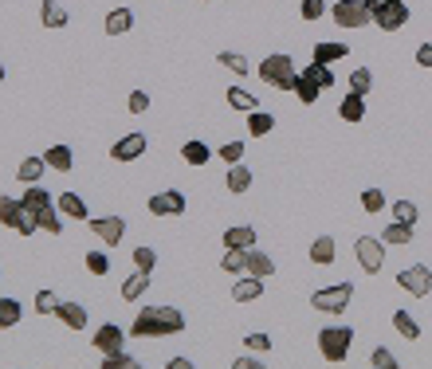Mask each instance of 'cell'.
I'll return each mask as SVG.
<instances>
[{
    "instance_id": "6da1fadb",
    "label": "cell",
    "mask_w": 432,
    "mask_h": 369,
    "mask_svg": "<svg viewBox=\"0 0 432 369\" xmlns=\"http://www.w3.org/2000/svg\"><path fill=\"white\" fill-rule=\"evenodd\" d=\"M185 330V314L177 307H150L134 319L130 334L134 338H165V334H181Z\"/></svg>"
},
{
    "instance_id": "7a4b0ae2",
    "label": "cell",
    "mask_w": 432,
    "mask_h": 369,
    "mask_svg": "<svg viewBox=\"0 0 432 369\" xmlns=\"http://www.w3.org/2000/svg\"><path fill=\"white\" fill-rule=\"evenodd\" d=\"M260 79L267 83V87L275 90H295V79H299V71H295L291 55H267V60L260 63Z\"/></svg>"
},
{
    "instance_id": "3957f363",
    "label": "cell",
    "mask_w": 432,
    "mask_h": 369,
    "mask_svg": "<svg viewBox=\"0 0 432 369\" xmlns=\"http://www.w3.org/2000/svg\"><path fill=\"white\" fill-rule=\"evenodd\" d=\"M350 342H354L350 326H326L319 334V354L330 361V365H342V361L350 358Z\"/></svg>"
},
{
    "instance_id": "277c9868",
    "label": "cell",
    "mask_w": 432,
    "mask_h": 369,
    "mask_svg": "<svg viewBox=\"0 0 432 369\" xmlns=\"http://www.w3.org/2000/svg\"><path fill=\"white\" fill-rule=\"evenodd\" d=\"M350 295H354V283H338V287H322L311 295V307L322 310V314H342L350 307Z\"/></svg>"
},
{
    "instance_id": "5b68a950",
    "label": "cell",
    "mask_w": 432,
    "mask_h": 369,
    "mask_svg": "<svg viewBox=\"0 0 432 369\" xmlns=\"http://www.w3.org/2000/svg\"><path fill=\"white\" fill-rule=\"evenodd\" d=\"M354 256H358V263H362V271H370V275H377V271L385 267V239L358 236V239H354Z\"/></svg>"
},
{
    "instance_id": "8992f818",
    "label": "cell",
    "mask_w": 432,
    "mask_h": 369,
    "mask_svg": "<svg viewBox=\"0 0 432 369\" xmlns=\"http://www.w3.org/2000/svg\"><path fill=\"white\" fill-rule=\"evenodd\" d=\"M397 287L409 291V295H417V299L432 295V271H428V263H412V267H405L401 275H397Z\"/></svg>"
},
{
    "instance_id": "52a82bcc",
    "label": "cell",
    "mask_w": 432,
    "mask_h": 369,
    "mask_svg": "<svg viewBox=\"0 0 432 369\" xmlns=\"http://www.w3.org/2000/svg\"><path fill=\"white\" fill-rule=\"evenodd\" d=\"M330 16H334V24L338 28H362V24H370L373 16L362 8V0H338L330 8Z\"/></svg>"
},
{
    "instance_id": "ba28073f",
    "label": "cell",
    "mask_w": 432,
    "mask_h": 369,
    "mask_svg": "<svg viewBox=\"0 0 432 369\" xmlns=\"http://www.w3.org/2000/svg\"><path fill=\"white\" fill-rule=\"evenodd\" d=\"M373 24L382 32H397L409 24V8H405V0H385L382 8L373 12Z\"/></svg>"
},
{
    "instance_id": "9c48e42d",
    "label": "cell",
    "mask_w": 432,
    "mask_h": 369,
    "mask_svg": "<svg viewBox=\"0 0 432 369\" xmlns=\"http://www.w3.org/2000/svg\"><path fill=\"white\" fill-rule=\"evenodd\" d=\"M91 232L106 244V248H118L122 236H126V220L122 216H99V220H91Z\"/></svg>"
},
{
    "instance_id": "30bf717a",
    "label": "cell",
    "mask_w": 432,
    "mask_h": 369,
    "mask_svg": "<svg viewBox=\"0 0 432 369\" xmlns=\"http://www.w3.org/2000/svg\"><path fill=\"white\" fill-rule=\"evenodd\" d=\"M146 146H150V138H146V134H126V138H118L111 146V158L114 161H138L141 153H146Z\"/></svg>"
},
{
    "instance_id": "8fae6325",
    "label": "cell",
    "mask_w": 432,
    "mask_h": 369,
    "mask_svg": "<svg viewBox=\"0 0 432 369\" xmlns=\"http://www.w3.org/2000/svg\"><path fill=\"white\" fill-rule=\"evenodd\" d=\"M181 212H185V193L169 189L150 197V216H181Z\"/></svg>"
},
{
    "instance_id": "7c38bea8",
    "label": "cell",
    "mask_w": 432,
    "mask_h": 369,
    "mask_svg": "<svg viewBox=\"0 0 432 369\" xmlns=\"http://www.w3.org/2000/svg\"><path fill=\"white\" fill-rule=\"evenodd\" d=\"M244 271H248V275H260V279H272L275 263H272V256H263V251L248 248V251H244Z\"/></svg>"
},
{
    "instance_id": "4fadbf2b",
    "label": "cell",
    "mask_w": 432,
    "mask_h": 369,
    "mask_svg": "<svg viewBox=\"0 0 432 369\" xmlns=\"http://www.w3.org/2000/svg\"><path fill=\"white\" fill-rule=\"evenodd\" d=\"M334 260H338V244H334V236H319L311 244V263L314 267H330Z\"/></svg>"
},
{
    "instance_id": "5bb4252c",
    "label": "cell",
    "mask_w": 432,
    "mask_h": 369,
    "mask_svg": "<svg viewBox=\"0 0 432 369\" xmlns=\"http://www.w3.org/2000/svg\"><path fill=\"white\" fill-rule=\"evenodd\" d=\"M122 342H126L122 326H99V334H95V349H99V354H118Z\"/></svg>"
},
{
    "instance_id": "9a60e30c",
    "label": "cell",
    "mask_w": 432,
    "mask_h": 369,
    "mask_svg": "<svg viewBox=\"0 0 432 369\" xmlns=\"http://www.w3.org/2000/svg\"><path fill=\"white\" fill-rule=\"evenodd\" d=\"M260 295H263V279L260 275H248V271H244V279L232 287V299L236 302H256Z\"/></svg>"
},
{
    "instance_id": "2e32d148",
    "label": "cell",
    "mask_w": 432,
    "mask_h": 369,
    "mask_svg": "<svg viewBox=\"0 0 432 369\" xmlns=\"http://www.w3.org/2000/svg\"><path fill=\"white\" fill-rule=\"evenodd\" d=\"M55 314L67 330H87V307H79V302H60Z\"/></svg>"
},
{
    "instance_id": "e0dca14e",
    "label": "cell",
    "mask_w": 432,
    "mask_h": 369,
    "mask_svg": "<svg viewBox=\"0 0 432 369\" xmlns=\"http://www.w3.org/2000/svg\"><path fill=\"white\" fill-rule=\"evenodd\" d=\"M24 200L16 197H0V224H8V228H20V220H24Z\"/></svg>"
},
{
    "instance_id": "ac0fdd59",
    "label": "cell",
    "mask_w": 432,
    "mask_h": 369,
    "mask_svg": "<svg viewBox=\"0 0 432 369\" xmlns=\"http://www.w3.org/2000/svg\"><path fill=\"white\" fill-rule=\"evenodd\" d=\"M224 248H256V228L251 224H236L224 232Z\"/></svg>"
},
{
    "instance_id": "d6986e66",
    "label": "cell",
    "mask_w": 432,
    "mask_h": 369,
    "mask_svg": "<svg viewBox=\"0 0 432 369\" xmlns=\"http://www.w3.org/2000/svg\"><path fill=\"white\" fill-rule=\"evenodd\" d=\"M346 55H350V43H314V63L330 67L334 60H346Z\"/></svg>"
},
{
    "instance_id": "ffe728a7",
    "label": "cell",
    "mask_w": 432,
    "mask_h": 369,
    "mask_svg": "<svg viewBox=\"0 0 432 369\" xmlns=\"http://www.w3.org/2000/svg\"><path fill=\"white\" fill-rule=\"evenodd\" d=\"M295 95H299V102H302V106H311V102L322 95V87L314 83V75H307V71H302L299 79H295Z\"/></svg>"
},
{
    "instance_id": "44dd1931",
    "label": "cell",
    "mask_w": 432,
    "mask_h": 369,
    "mask_svg": "<svg viewBox=\"0 0 432 369\" xmlns=\"http://www.w3.org/2000/svg\"><path fill=\"white\" fill-rule=\"evenodd\" d=\"M342 118H346V122H362L365 118V95H354V90H350V95H346V99H342Z\"/></svg>"
},
{
    "instance_id": "7402d4cb",
    "label": "cell",
    "mask_w": 432,
    "mask_h": 369,
    "mask_svg": "<svg viewBox=\"0 0 432 369\" xmlns=\"http://www.w3.org/2000/svg\"><path fill=\"white\" fill-rule=\"evenodd\" d=\"M134 28V12L130 8H114L111 16H106V36H122V32Z\"/></svg>"
},
{
    "instance_id": "603a6c76",
    "label": "cell",
    "mask_w": 432,
    "mask_h": 369,
    "mask_svg": "<svg viewBox=\"0 0 432 369\" xmlns=\"http://www.w3.org/2000/svg\"><path fill=\"white\" fill-rule=\"evenodd\" d=\"M146 287H150V275H146V271H134L130 279L122 283V299H126V302L141 299V295H146Z\"/></svg>"
},
{
    "instance_id": "cb8c5ba5",
    "label": "cell",
    "mask_w": 432,
    "mask_h": 369,
    "mask_svg": "<svg viewBox=\"0 0 432 369\" xmlns=\"http://www.w3.org/2000/svg\"><path fill=\"white\" fill-rule=\"evenodd\" d=\"M24 319V307L16 299H0V330H12V326H20Z\"/></svg>"
},
{
    "instance_id": "d4e9b609",
    "label": "cell",
    "mask_w": 432,
    "mask_h": 369,
    "mask_svg": "<svg viewBox=\"0 0 432 369\" xmlns=\"http://www.w3.org/2000/svg\"><path fill=\"white\" fill-rule=\"evenodd\" d=\"M43 161H48V169H55V173H71V150L67 146H51L48 153H43Z\"/></svg>"
},
{
    "instance_id": "484cf974",
    "label": "cell",
    "mask_w": 432,
    "mask_h": 369,
    "mask_svg": "<svg viewBox=\"0 0 432 369\" xmlns=\"http://www.w3.org/2000/svg\"><path fill=\"white\" fill-rule=\"evenodd\" d=\"M181 158L189 161V165H209L212 150L204 146V141H197V138H193V141H185V146H181Z\"/></svg>"
},
{
    "instance_id": "4316f807",
    "label": "cell",
    "mask_w": 432,
    "mask_h": 369,
    "mask_svg": "<svg viewBox=\"0 0 432 369\" xmlns=\"http://www.w3.org/2000/svg\"><path fill=\"white\" fill-rule=\"evenodd\" d=\"M60 212H63V216H71V220H87V204H83L79 193H63V197H60Z\"/></svg>"
},
{
    "instance_id": "83f0119b",
    "label": "cell",
    "mask_w": 432,
    "mask_h": 369,
    "mask_svg": "<svg viewBox=\"0 0 432 369\" xmlns=\"http://www.w3.org/2000/svg\"><path fill=\"white\" fill-rule=\"evenodd\" d=\"M43 169H48V161H43V158H24L20 169H16V177L28 181V185H36V181L43 177Z\"/></svg>"
},
{
    "instance_id": "f1b7e54d",
    "label": "cell",
    "mask_w": 432,
    "mask_h": 369,
    "mask_svg": "<svg viewBox=\"0 0 432 369\" xmlns=\"http://www.w3.org/2000/svg\"><path fill=\"white\" fill-rule=\"evenodd\" d=\"M272 130H275L272 114H263V110H251V114H248V134H251V138H263V134H272Z\"/></svg>"
},
{
    "instance_id": "f546056e",
    "label": "cell",
    "mask_w": 432,
    "mask_h": 369,
    "mask_svg": "<svg viewBox=\"0 0 432 369\" xmlns=\"http://www.w3.org/2000/svg\"><path fill=\"white\" fill-rule=\"evenodd\" d=\"M224 99H228V106H232V110H240V114H251V110L260 106V102L251 99V95H248L244 87H232L228 95H224Z\"/></svg>"
},
{
    "instance_id": "4dcf8cb0",
    "label": "cell",
    "mask_w": 432,
    "mask_h": 369,
    "mask_svg": "<svg viewBox=\"0 0 432 369\" xmlns=\"http://www.w3.org/2000/svg\"><path fill=\"white\" fill-rule=\"evenodd\" d=\"M40 12H43V28H63V24H67V12H63L55 0H43Z\"/></svg>"
},
{
    "instance_id": "1f68e13d",
    "label": "cell",
    "mask_w": 432,
    "mask_h": 369,
    "mask_svg": "<svg viewBox=\"0 0 432 369\" xmlns=\"http://www.w3.org/2000/svg\"><path fill=\"white\" fill-rule=\"evenodd\" d=\"M228 189H232V193H248V189H251V169H244L240 161L228 169Z\"/></svg>"
},
{
    "instance_id": "d6a6232c",
    "label": "cell",
    "mask_w": 432,
    "mask_h": 369,
    "mask_svg": "<svg viewBox=\"0 0 432 369\" xmlns=\"http://www.w3.org/2000/svg\"><path fill=\"white\" fill-rule=\"evenodd\" d=\"M393 330H397V334H405L409 342L421 338V326H417V322H412V314H405V310H397V314H393Z\"/></svg>"
},
{
    "instance_id": "836d02e7",
    "label": "cell",
    "mask_w": 432,
    "mask_h": 369,
    "mask_svg": "<svg viewBox=\"0 0 432 369\" xmlns=\"http://www.w3.org/2000/svg\"><path fill=\"white\" fill-rule=\"evenodd\" d=\"M216 63H221V67H228V71H236V75H248V55H240V51H221V55H216Z\"/></svg>"
},
{
    "instance_id": "e575fe53",
    "label": "cell",
    "mask_w": 432,
    "mask_h": 369,
    "mask_svg": "<svg viewBox=\"0 0 432 369\" xmlns=\"http://www.w3.org/2000/svg\"><path fill=\"white\" fill-rule=\"evenodd\" d=\"M51 204V193L48 189H40V185H32L28 193H24V209H32V212H43Z\"/></svg>"
},
{
    "instance_id": "d590c367",
    "label": "cell",
    "mask_w": 432,
    "mask_h": 369,
    "mask_svg": "<svg viewBox=\"0 0 432 369\" xmlns=\"http://www.w3.org/2000/svg\"><path fill=\"white\" fill-rule=\"evenodd\" d=\"M36 220H40V232H51V236H60L63 232V220H60V212H55V204H48L43 212H36Z\"/></svg>"
},
{
    "instance_id": "8d00e7d4",
    "label": "cell",
    "mask_w": 432,
    "mask_h": 369,
    "mask_svg": "<svg viewBox=\"0 0 432 369\" xmlns=\"http://www.w3.org/2000/svg\"><path fill=\"white\" fill-rule=\"evenodd\" d=\"M382 239H385V244H409V239H412V224H401V220H393L389 228L382 232Z\"/></svg>"
},
{
    "instance_id": "74e56055",
    "label": "cell",
    "mask_w": 432,
    "mask_h": 369,
    "mask_svg": "<svg viewBox=\"0 0 432 369\" xmlns=\"http://www.w3.org/2000/svg\"><path fill=\"white\" fill-rule=\"evenodd\" d=\"M134 267L146 271V275H153V267H158V251L153 248H134Z\"/></svg>"
},
{
    "instance_id": "f35d334b",
    "label": "cell",
    "mask_w": 432,
    "mask_h": 369,
    "mask_svg": "<svg viewBox=\"0 0 432 369\" xmlns=\"http://www.w3.org/2000/svg\"><path fill=\"white\" fill-rule=\"evenodd\" d=\"M417 204L412 200H393V220H401V224H417Z\"/></svg>"
},
{
    "instance_id": "ab89813d",
    "label": "cell",
    "mask_w": 432,
    "mask_h": 369,
    "mask_svg": "<svg viewBox=\"0 0 432 369\" xmlns=\"http://www.w3.org/2000/svg\"><path fill=\"white\" fill-rule=\"evenodd\" d=\"M244 251H248V248H228V251H224L221 267L228 271V275H240V271H244Z\"/></svg>"
},
{
    "instance_id": "60d3db41",
    "label": "cell",
    "mask_w": 432,
    "mask_h": 369,
    "mask_svg": "<svg viewBox=\"0 0 432 369\" xmlns=\"http://www.w3.org/2000/svg\"><path fill=\"white\" fill-rule=\"evenodd\" d=\"M138 365H141V361L130 358V354H122V349H118V354H106V358H102V369H138Z\"/></svg>"
},
{
    "instance_id": "b9f144b4",
    "label": "cell",
    "mask_w": 432,
    "mask_h": 369,
    "mask_svg": "<svg viewBox=\"0 0 432 369\" xmlns=\"http://www.w3.org/2000/svg\"><path fill=\"white\" fill-rule=\"evenodd\" d=\"M370 87H373L370 67H358V71L350 75V90H354V95H370Z\"/></svg>"
},
{
    "instance_id": "7bdbcfd3",
    "label": "cell",
    "mask_w": 432,
    "mask_h": 369,
    "mask_svg": "<svg viewBox=\"0 0 432 369\" xmlns=\"http://www.w3.org/2000/svg\"><path fill=\"white\" fill-rule=\"evenodd\" d=\"M307 75H314V83H319L322 90H330V87H334V71L326 67V63H311V67H307Z\"/></svg>"
},
{
    "instance_id": "ee69618b",
    "label": "cell",
    "mask_w": 432,
    "mask_h": 369,
    "mask_svg": "<svg viewBox=\"0 0 432 369\" xmlns=\"http://www.w3.org/2000/svg\"><path fill=\"white\" fill-rule=\"evenodd\" d=\"M36 310H40V314H55V310H60L55 291H36Z\"/></svg>"
},
{
    "instance_id": "f6af8a7d",
    "label": "cell",
    "mask_w": 432,
    "mask_h": 369,
    "mask_svg": "<svg viewBox=\"0 0 432 369\" xmlns=\"http://www.w3.org/2000/svg\"><path fill=\"white\" fill-rule=\"evenodd\" d=\"M87 271H91V275H106V271H111V260H106L102 251H87Z\"/></svg>"
},
{
    "instance_id": "bcb514c9",
    "label": "cell",
    "mask_w": 432,
    "mask_h": 369,
    "mask_svg": "<svg viewBox=\"0 0 432 369\" xmlns=\"http://www.w3.org/2000/svg\"><path fill=\"white\" fill-rule=\"evenodd\" d=\"M362 209H365V212H382V209H385L382 189H365V193H362Z\"/></svg>"
},
{
    "instance_id": "7dc6e473",
    "label": "cell",
    "mask_w": 432,
    "mask_h": 369,
    "mask_svg": "<svg viewBox=\"0 0 432 369\" xmlns=\"http://www.w3.org/2000/svg\"><path fill=\"white\" fill-rule=\"evenodd\" d=\"M370 365H377V369H397V358H393L385 346H377V349H373V358H370Z\"/></svg>"
},
{
    "instance_id": "c3c4849f",
    "label": "cell",
    "mask_w": 432,
    "mask_h": 369,
    "mask_svg": "<svg viewBox=\"0 0 432 369\" xmlns=\"http://www.w3.org/2000/svg\"><path fill=\"white\" fill-rule=\"evenodd\" d=\"M299 12H302V20H319L322 12H326V4H322V0H302Z\"/></svg>"
},
{
    "instance_id": "681fc988",
    "label": "cell",
    "mask_w": 432,
    "mask_h": 369,
    "mask_svg": "<svg viewBox=\"0 0 432 369\" xmlns=\"http://www.w3.org/2000/svg\"><path fill=\"white\" fill-rule=\"evenodd\" d=\"M244 158V141H228V146H221V161H228V165H236V161Z\"/></svg>"
},
{
    "instance_id": "f907efd6",
    "label": "cell",
    "mask_w": 432,
    "mask_h": 369,
    "mask_svg": "<svg viewBox=\"0 0 432 369\" xmlns=\"http://www.w3.org/2000/svg\"><path fill=\"white\" fill-rule=\"evenodd\" d=\"M146 110H150V95H146V90H134L130 95V114H146Z\"/></svg>"
},
{
    "instance_id": "816d5d0a",
    "label": "cell",
    "mask_w": 432,
    "mask_h": 369,
    "mask_svg": "<svg viewBox=\"0 0 432 369\" xmlns=\"http://www.w3.org/2000/svg\"><path fill=\"white\" fill-rule=\"evenodd\" d=\"M244 346H248V349H260V354H267V349H272V338H267V334H248V338H244Z\"/></svg>"
},
{
    "instance_id": "f5cc1de1",
    "label": "cell",
    "mask_w": 432,
    "mask_h": 369,
    "mask_svg": "<svg viewBox=\"0 0 432 369\" xmlns=\"http://www.w3.org/2000/svg\"><path fill=\"white\" fill-rule=\"evenodd\" d=\"M417 63H421V67H432V43H421V48H417Z\"/></svg>"
},
{
    "instance_id": "db71d44e",
    "label": "cell",
    "mask_w": 432,
    "mask_h": 369,
    "mask_svg": "<svg viewBox=\"0 0 432 369\" xmlns=\"http://www.w3.org/2000/svg\"><path fill=\"white\" fill-rule=\"evenodd\" d=\"M232 369H263V361L260 358H236V361H232Z\"/></svg>"
},
{
    "instance_id": "11a10c76",
    "label": "cell",
    "mask_w": 432,
    "mask_h": 369,
    "mask_svg": "<svg viewBox=\"0 0 432 369\" xmlns=\"http://www.w3.org/2000/svg\"><path fill=\"white\" fill-rule=\"evenodd\" d=\"M382 4H385V0H362V8L370 12V16H373V12H377V8H382Z\"/></svg>"
},
{
    "instance_id": "9f6ffc18",
    "label": "cell",
    "mask_w": 432,
    "mask_h": 369,
    "mask_svg": "<svg viewBox=\"0 0 432 369\" xmlns=\"http://www.w3.org/2000/svg\"><path fill=\"white\" fill-rule=\"evenodd\" d=\"M169 369H193V361H189V358H173Z\"/></svg>"
},
{
    "instance_id": "6f0895ef",
    "label": "cell",
    "mask_w": 432,
    "mask_h": 369,
    "mask_svg": "<svg viewBox=\"0 0 432 369\" xmlns=\"http://www.w3.org/2000/svg\"><path fill=\"white\" fill-rule=\"evenodd\" d=\"M0 79H4V67H0Z\"/></svg>"
}]
</instances>
